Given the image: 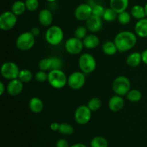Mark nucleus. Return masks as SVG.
<instances>
[{"label":"nucleus","instance_id":"obj_5","mask_svg":"<svg viewBox=\"0 0 147 147\" xmlns=\"http://www.w3.org/2000/svg\"><path fill=\"white\" fill-rule=\"evenodd\" d=\"M112 89L116 95L126 96L131 90V82L127 77L123 76L116 78L112 83Z\"/></svg>","mask_w":147,"mask_h":147},{"label":"nucleus","instance_id":"obj_19","mask_svg":"<svg viewBox=\"0 0 147 147\" xmlns=\"http://www.w3.org/2000/svg\"><path fill=\"white\" fill-rule=\"evenodd\" d=\"M83 43L84 47L87 49H95L100 44V40L98 37L94 34H87L86 37L83 40Z\"/></svg>","mask_w":147,"mask_h":147},{"label":"nucleus","instance_id":"obj_35","mask_svg":"<svg viewBox=\"0 0 147 147\" xmlns=\"http://www.w3.org/2000/svg\"><path fill=\"white\" fill-rule=\"evenodd\" d=\"M105 8L100 4H95L92 7V15L96 16L98 17H103Z\"/></svg>","mask_w":147,"mask_h":147},{"label":"nucleus","instance_id":"obj_23","mask_svg":"<svg viewBox=\"0 0 147 147\" xmlns=\"http://www.w3.org/2000/svg\"><path fill=\"white\" fill-rule=\"evenodd\" d=\"M131 14L132 17H134L136 20H142V19L145 18L146 17V12H145L144 7L136 4L134 5L131 9Z\"/></svg>","mask_w":147,"mask_h":147},{"label":"nucleus","instance_id":"obj_41","mask_svg":"<svg viewBox=\"0 0 147 147\" xmlns=\"http://www.w3.org/2000/svg\"><path fill=\"white\" fill-rule=\"evenodd\" d=\"M142 62L147 65V49H146V50H144L143 52H142Z\"/></svg>","mask_w":147,"mask_h":147},{"label":"nucleus","instance_id":"obj_10","mask_svg":"<svg viewBox=\"0 0 147 147\" xmlns=\"http://www.w3.org/2000/svg\"><path fill=\"white\" fill-rule=\"evenodd\" d=\"M86 83V76L81 71L72 73L67 78V86L73 90H79L82 88Z\"/></svg>","mask_w":147,"mask_h":147},{"label":"nucleus","instance_id":"obj_26","mask_svg":"<svg viewBox=\"0 0 147 147\" xmlns=\"http://www.w3.org/2000/svg\"><path fill=\"white\" fill-rule=\"evenodd\" d=\"M109 143L106 138L101 136H95L90 142L91 147H108Z\"/></svg>","mask_w":147,"mask_h":147},{"label":"nucleus","instance_id":"obj_38","mask_svg":"<svg viewBox=\"0 0 147 147\" xmlns=\"http://www.w3.org/2000/svg\"><path fill=\"white\" fill-rule=\"evenodd\" d=\"M56 147H70L69 143L65 139H60L56 142Z\"/></svg>","mask_w":147,"mask_h":147},{"label":"nucleus","instance_id":"obj_42","mask_svg":"<svg viewBox=\"0 0 147 147\" xmlns=\"http://www.w3.org/2000/svg\"><path fill=\"white\" fill-rule=\"evenodd\" d=\"M6 90H7V87L5 86L4 83L3 82H0V95L2 96Z\"/></svg>","mask_w":147,"mask_h":147},{"label":"nucleus","instance_id":"obj_36","mask_svg":"<svg viewBox=\"0 0 147 147\" xmlns=\"http://www.w3.org/2000/svg\"><path fill=\"white\" fill-rule=\"evenodd\" d=\"M34 78L39 83H44V82L47 81L48 78V73H46V71L40 70L38 72L35 73Z\"/></svg>","mask_w":147,"mask_h":147},{"label":"nucleus","instance_id":"obj_1","mask_svg":"<svg viewBox=\"0 0 147 147\" xmlns=\"http://www.w3.org/2000/svg\"><path fill=\"white\" fill-rule=\"evenodd\" d=\"M137 36L131 31H121L118 33L114 38V42L118 50L121 53L131 50L136 44Z\"/></svg>","mask_w":147,"mask_h":147},{"label":"nucleus","instance_id":"obj_34","mask_svg":"<svg viewBox=\"0 0 147 147\" xmlns=\"http://www.w3.org/2000/svg\"><path fill=\"white\" fill-rule=\"evenodd\" d=\"M27 10L29 11H34L39 7L38 0H25L24 1Z\"/></svg>","mask_w":147,"mask_h":147},{"label":"nucleus","instance_id":"obj_22","mask_svg":"<svg viewBox=\"0 0 147 147\" xmlns=\"http://www.w3.org/2000/svg\"><path fill=\"white\" fill-rule=\"evenodd\" d=\"M102 50H103V53L105 55L109 56L114 55L119 51L114 41L105 42L103 45V47H102Z\"/></svg>","mask_w":147,"mask_h":147},{"label":"nucleus","instance_id":"obj_32","mask_svg":"<svg viewBox=\"0 0 147 147\" xmlns=\"http://www.w3.org/2000/svg\"><path fill=\"white\" fill-rule=\"evenodd\" d=\"M88 31V30L86 26H78V27L76 29V30H75L74 37L83 40V39L87 36Z\"/></svg>","mask_w":147,"mask_h":147},{"label":"nucleus","instance_id":"obj_20","mask_svg":"<svg viewBox=\"0 0 147 147\" xmlns=\"http://www.w3.org/2000/svg\"><path fill=\"white\" fill-rule=\"evenodd\" d=\"M29 108L30 111L34 113H40L42 111L44 104L40 98L33 97L29 102Z\"/></svg>","mask_w":147,"mask_h":147},{"label":"nucleus","instance_id":"obj_31","mask_svg":"<svg viewBox=\"0 0 147 147\" xmlns=\"http://www.w3.org/2000/svg\"><path fill=\"white\" fill-rule=\"evenodd\" d=\"M131 13L128 12V11H124L123 12H121L119 14H118V21L119 22V23L123 25H126L128 24L131 20Z\"/></svg>","mask_w":147,"mask_h":147},{"label":"nucleus","instance_id":"obj_4","mask_svg":"<svg viewBox=\"0 0 147 147\" xmlns=\"http://www.w3.org/2000/svg\"><path fill=\"white\" fill-rule=\"evenodd\" d=\"M78 66L80 71L85 74H89L96 70L97 63L95 57L91 54L83 53L78 59Z\"/></svg>","mask_w":147,"mask_h":147},{"label":"nucleus","instance_id":"obj_39","mask_svg":"<svg viewBox=\"0 0 147 147\" xmlns=\"http://www.w3.org/2000/svg\"><path fill=\"white\" fill-rule=\"evenodd\" d=\"M60 123H57V122H54V123H52L50 125V128L52 131H57L59 130V128H60Z\"/></svg>","mask_w":147,"mask_h":147},{"label":"nucleus","instance_id":"obj_45","mask_svg":"<svg viewBox=\"0 0 147 147\" xmlns=\"http://www.w3.org/2000/svg\"><path fill=\"white\" fill-rule=\"evenodd\" d=\"M47 1H49V2H53V1H55L56 0H46Z\"/></svg>","mask_w":147,"mask_h":147},{"label":"nucleus","instance_id":"obj_29","mask_svg":"<svg viewBox=\"0 0 147 147\" xmlns=\"http://www.w3.org/2000/svg\"><path fill=\"white\" fill-rule=\"evenodd\" d=\"M87 106H88V108L92 111H97L101 108L102 102L98 98L94 97L89 100Z\"/></svg>","mask_w":147,"mask_h":147},{"label":"nucleus","instance_id":"obj_43","mask_svg":"<svg viewBox=\"0 0 147 147\" xmlns=\"http://www.w3.org/2000/svg\"><path fill=\"white\" fill-rule=\"evenodd\" d=\"M70 147H87V146H86L85 144H83L77 143V144H73Z\"/></svg>","mask_w":147,"mask_h":147},{"label":"nucleus","instance_id":"obj_27","mask_svg":"<svg viewBox=\"0 0 147 147\" xmlns=\"http://www.w3.org/2000/svg\"><path fill=\"white\" fill-rule=\"evenodd\" d=\"M117 17L118 13H116L114 10L112 9L111 7H109V8L105 9L104 13H103L102 18L104 21L108 22H111L114 21Z\"/></svg>","mask_w":147,"mask_h":147},{"label":"nucleus","instance_id":"obj_24","mask_svg":"<svg viewBox=\"0 0 147 147\" xmlns=\"http://www.w3.org/2000/svg\"><path fill=\"white\" fill-rule=\"evenodd\" d=\"M26 10H27V8H26L25 3L22 1H20V0L14 1L11 5V11L17 16L23 14L25 12Z\"/></svg>","mask_w":147,"mask_h":147},{"label":"nucleus","instance_id":"obj_13","mask_svg":"<svg viewBox=\"0 0 147 147\" xmlns=\"http://www.w3.org/2000/svg\"><path fill=\"white\" fill-rule=\"evenodd\" d=\"M103 18L92 15L86 21V26L88 30L91 33L98 32L103 28Z\"/></svg>","mask_w":147,"mask_h":147},{"label":"nucleus","instance_id":"obj_14","mask_svg":"<svg viewBox=\"0 0 147 147\" xmlns=\"http://www.w3.org/2000/svg\"><path fill=\"white\" fill-rule=\"evenodd\" d=\"M23 83L20 79H14L9 80L7 86V92L11 96H17L23 90Z\"/></svg>","mask_w":147,"mask_h":147},{"label":"nucleus","instance_id":"obj_16","mask_svg":"<svg viewBox=\"0 0 147 147\" xmlns=\"http://www.w3.org/2000/svg\"><path fill=\"white\" fill-rule=\"evenodd\" d=\"M53 20V16L50 10L47 9H43L40 10L38 14V21L40 24L43 27L51 26Z\"/></svg>","mask_w":147,"mask_h":147},{"label":"nucleus","instance_id":"obj_17","mask_svg":"<svg viewBox=\"0 0 147 147\" xmlns=\"http://www.w3.org/2000/svg\"><path fill=\"white\" fill-rule=\"evenodd\" d=\"M134 32L141 38L147 37V18L138 20L134 27Z\"/></svg>","mask_w":147,"mask_h":147},{"label":"nucleus","instance_id":"obj_9","mask_svg":"<svg viewBox=\"0 0 147 147\" xmlns=\"http://www.w3.org/2000/svg\"><path fill=\"white\" fill-rule=\"evenodd\" d=\"M17 22V16L11 11H4L0 15V29L9 31L14 28Z\"/></svg>","mask_w":147,"mask_h":147},{"label":"nucleus","instance_id":"obj_2","mask_svg":"<svg viewBox=\"0 0 147 147\" xmlns=\"http://www.w3.org/2000/svg\"><path fill=\"white\" fill-rule=\"evenodd\" d=\"M47 82L54 88L61 89L67 85V78L61 69L51 70L48 73Z\"/></svg>","mask_w":147,"mask_h":147},{"label":"nucleus","instance_id":"obj_44","mask_svg":"<svg viewBox=\"0 0 147 147\" xmlns=\"http://www.w3.org/2000/svg\"><path fill=\"white\" fill-rule=\"evenodd\" d=\"M144 9H145V12H146V16L147 17V2L144 5Z\"/></svg>","mask_w":147,"mask_h":147},{"label":"nucleus","instance_id":"obj_25","mask_svg":"<svg viewBox=\"0 0 147 147\" xmlns=\"http://www.w3.org/2000/svg\"><path fill=\"white\" fill-rule=\"evenodd\" d=\"M126 98L130 102L136 103L142 99V94L140 90L137 89H131L129 93L126 94Z\"/></svg>","mask_w":147,"mask_h":147},{"label":"nucleus","instance_id":"obj_21","mask_svg":"<svg viewBox=\"0 0 147 147\" xmlns=\"http://www.w3.org/2000/svg\"><path fill=\"white\" fill-rule=\"evenodd\" d=\"M142 62V53L134 52L129 55L126 58V63L131 67H138Z\"/></svg>","mask_w":147,"mask_h":147},{"label":"nucleus","instance_id":"obj_3","mask_svg":"<svg viewBox=\"0 0 147 147\" xmlns=\"http://www.w3.org/2000/svg\"><path fill=\"white\" fill-rule=\"evenodd\" d=\"M45 40L49 45L56 46L60 45L64 38L63 29L57 25H51L46 30Z\"/></svg>","mask_w":147,"mask_h":147},{"label":"nucleus","instance_id":"obj_28","mask_svg":"<svg viewBox=\"0 0 147 147\" xmlns=\"http://www.w3.org/2000/svg\"><path fill=\"white\" fill-rule=\"evenodd\" d=\"M33 78V75L30 70L27 69H23L21 70L19 74L18 79H20L22 83H29L31 81Z\"/></svg>","mask_w":147,"mask_h":147},{"label":"nucleus","instance_id":"obj_15","mask_svg":"<svg viewBox=\"0 0 147 147\" xmlns=\"http://www.w3.org/2000/svg\"><path fill=\"white\" fill-rule=\"evenodd\" d=\"M124 106V100L123 96L114 95L109 100V108L111 111L118 112L122 110Z\"/></svg>","mask_w":147,"mask_h":147},{"label":"nucleus","instance_id":"obj_40","mask_svg":"<svg viewBox=\"0 0 147 147\" xmlns=\"http://www.w3.org/2000/svg\"><path fill=\"white\" fill-rule=\"evenodd\" d=\"M30 32H31V33L34 37H37V36H38L40 34V29L38 27H33L31 29V30H30Z\"/></svg>","mask_w":147,"mask_h":147},{"label":"nucleus","instance_id":"obj_30","mask_svg":"<svg viewBox=\"0 0 147 147\" xmlns=\"http://www.w3.org/2000/svg\"><path fill=\"white\" fill-rule=\"evenodd\" d=\"M58 131L63 135H71L74 132V128L70 123H62L60 124Z\"/></svg>","mask_w":147,"mask_h":147},{"label":"nucleus","instance_id":"obj_6","mask_svg":"<svg viewBox=\"0 0 147 147\" xmlns=\"http://www.w3.org/2000/svg\"><path fill=\"white\" fill-rule=\"evenodd\" d=\"M35 44V37L31 32H22L16 40V47L22 51H27L32 48Z\"/></svg>","mask_w":147,"mask_h":147},{"label":"nucleus","instance_id":"obj_18","mask_svg":"<svg viewBox=\"0 0 147 147\" xmlns=\"http://www.w3.org/2000/svg\"><path fill=\"white\" fill-rule=\"evenodd\" d=\"M129 4V0H110V7L116 13L126 11Z\"/></svg>","mask_w":147,"mask_h":147},{"label":"nucleus","instance_id":"obj_33","mask_svg":"<svg viewBox=\"0 0 147 147\" xmlns=\"http://www.w3.org/2000/svg\"><path fill=\"white\" fill-rule=\"evenodd\" d=\"M52 65V60L51 57H46L43 58L39 62V68L40 70L43 71H47V70H51Z\"/></svg>","mask_w":147,"mask_h":147},{"label":"nucleus","instance_id":"obj_7","mask_svg":"<svg viewBox=\"0 0 147 147\" xmlns=\"http://www.w3.org/2000/svg\"><path fill=\"white\" fill-rule=\"evenodd\" d=\"M20 72V67L14 62H5L1 67V76L8 80L18 78Z\"/></svg>","mask_w":147,"mask_h":147},{"label":"nucleus","instance_id":"obj_11","mask_svg":"<svg viewBox=\"0 0 147 147\" xmlns=\"http://www.w3.org/2000/svg\"><path fill=\"white\" fill-rule=\"evenodd\" d=\"M84 47L83 40L76 37L67 39L65 43V48L67 53L70 55H78Z\"/></svg>","mask_w":147,"mask_h":147},{"label":"nucleus","instance_id":"obj_37","mask_svg":"<svg viewBox=\"0 0 147 147\" xmlns=\"http://www.w3.org/2000/svg\"><path fill=\"white\" fill-rule=\"evenodd\" d=\"M51 70H59V69H61L62 66H63V61H62V60L60 57H51Z\"/></svg>","mask_w":147,"mask_h":147},{"label":"nucleus","instance_id":"obj_12","mask_svg":"<svg viewBox=\"0 0 147 147\" xmlns=\"http://www.w3.org/2000/svg\"><path fill=\"white\" fill-rule=\"evenodd\" d=\"M74 15L79 21L86 22L92 16V7L86 3L79 4L75 9Z\"/></svg>","mask_w":147,"mask_h":147},{"label":"nucleus","instance_id":"obj_8","mask_svg":"<svg viewBox=\"0 0 147 147\" xmlns=\"http://www.w3.org/2000/svg\"><path fill=\"white\" fill-rule=\"evenodd\" d=\"M92 111L87 105H80L75 111L74 118L79 125H86L91 119Z\"/></svg>","mask_w":147,"mask_h":147}]
</instances>
